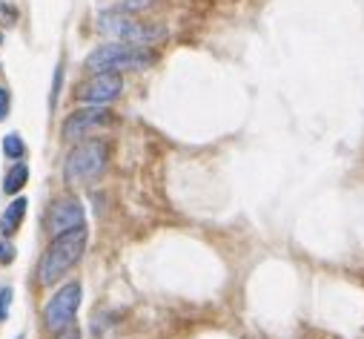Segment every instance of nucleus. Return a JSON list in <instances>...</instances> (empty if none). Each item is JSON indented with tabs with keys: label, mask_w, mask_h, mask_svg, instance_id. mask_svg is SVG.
Instances as JSON below:
<instances>
[{
	"label": "nucleus",
	"mask_w": 364,
	"mask_h": 339,
	"mask_svg": "<svg viewBox=\"0 0 364 339\" xmlns=\"http://www.w3.org/2000/svg\"><path fill=\"white\" fill-rule=\"evenodd\" d=\"M86 241H89V233L86 227H72L66 233H58L49 247L43 250V256L38 262V282L41 285H55L60 282L80 259H83V253H86Z\"/></svg>",
	"instance_id": "1"
},
{
	"label": "nucleus",
	"mask_w": 364,
	"mask_h": 339,
	"mask_svg": "<svg viewBox=\"0 0 364 339\" xmlns=\"http://www.w3.org/2000/svg\"><path fill=\"white\" fill-rule=\"evenodd\" d=\"M95 29L101 35L118 41V43H132V46H152L161 38H166L164 26L144 24V21H138V18H132L129 12H121V9L101 12L98 21H95Z\"/></svg>",
	"instance_id": "2"
},
{
	"label": "nucleus",
	"mask_w": 364,
	"mask_h": 339,
	"mask_svg": "<svg viewBox=\"0 0 364 339\" xmlns=\"http://www.w3.org/2000/svg\"><path fill=\"white\" fill-rule=\"evenodd\" d=\"M155 63V55L146 52L144 46H132V43H104L98 49H92L86 55L83 66L89 72H138V69H146Z\"/></svg>",
	"instance_id": "3"
},
{
	"label": "nucleus",
	"mask_w": 364,
	"mask_h": 339,
	"mask_svg": "<svg viewBox=\"0 0 364 339\" xmlns=\"http://www.w3.org/2000/svg\"><path fill=\"white\" fill-rule=\"evenodd\" d=\"M109 161V147L107 141L101 138H89V141H80L69 155H66V164H63V176L69 184H83V182H92L104 173V167Z\"/></svg>",
	"instance_id": "4"
},
{
	"label": "nucleus",
	"mask_w": 364,
	"mask_h": 339,
	"mask_svg": "<svg viewBox=\"0 0 364 339\" xmlns=\"http://www.w3.org/2000/svg\"><path fill=\"white\" fill-rule=\"evenodd\" d=\"M80 282H66L43 308V325L52 333H63L66 328H72L75 313L80 308Z\"/></svg>",
	"instance_id": "5"
},
{
	"label": "nucleus",
	"mask_w": 364,
	"mask_h": 339,
	"mask_svg": "<svg viewBox=\"0 0 364 339\" xmlns=\"http://www.w3.org/2000/svg\"><path fill=\"white\" fill-rule=\"evenodd\" d=\"M124 93V80L118 72H95L89 80H83L77 87V101L89 104V107H104L109 101H115Z\"/></svg>",
	"instance_id": "6"
},
{
	"label": "nucleus",
	"mask_w": 364,
	"mask_h": 339,
	"mask_svg": "<svg viewBox=\"0 0 364 339\" xmlns=\"http://www.w3.org/2000/svg\"><path fill=\"white\" fill-rule=\"evenodd\" d=\"M115 121V115L107 110V107H86V110H77L72 113L63 127H60V135L66 141H75V138H86V135H92L98 132L101 127H109Z\"/></svg>",
	"instance_id": "7"
},
{
	"label": "nucleus",
	"mask_w": 364,
	"mask_h": 339,
	"mask_svg": "<svg viewBox=\"0 0 364 339\" xmlns=\"http://www.w3.org/2000/svg\"><path fill=\"white\" fill-rule=\"evenodd\" d=\"M46 224H49V233H66L72 227H80L83 224V204L75 199V196H63L52 204L49 216H46Z\"/></svg>",
	"instance_id": "8"
},
{
	"label": "nucleus",
	"mask_w": 364,
	"mask_h": 339,
	"mask_svg": "<svg viewBox=\"0 0 364 339\" xmlns=\"http://www.w3.org/2000/svg\"><path fill=\"white\" fill-rule=\"evenodd\" d=\"M26 207H29V202H26V199H15V202L4 210V216H0V233H4L6 239H9V236H15V233L21 230L23 216H26Z\"/></svg>",
	"instance_id": "9"
},
{
	"label": "nucleus",
	"mask_w": 364,
	"mask_h": 339,
	"mask_svg": "<svg viewBox=\"0 0 364 339\" xmlns=\"http://www.w3.org/2000/svg\"><path fill=\"white\" fill-rule=\"evenodd\" d=\"M26 182H29V167L23 164V161H18L9 173L4 176V193H9V196H15V193H21L23 187H26Z\"/></svg>",
	"instance_id": "10"
},
{
	"label": "nucleus",
	"mask_w": 364,
	"mask_h": 339,
	"mask_svg": "<svg viewBox=\"0 0 364 339\" xmlns=\"http://www.w3.org/2000/svg\"><path fill=\"white\" fill-rule=\"evenodd\" d=\"M4 152H6V158L21 161V158L26 155V144H23V138H21L18 132H9V135L4 138Z\"/></svg>",
	"instance_id": "11"
},
{
	"label": "nucleus",
	"mask_w": 364,
	"mask_h": 339,
	"mask_svg": "<svg viewBox=\"0 0 364 339\" xmlns=\"http://www.w3.org/2000/svg\"><path fill=\"white\" fill-rule=\"evenodd\" d=\"M15 262V244L6 241V236L0 233V265H12Z\"/></svg>",
	"instance_id": "12"
},
{
	"label": "nucleus",
	"mask_w": 364,
	"mask_h": 339,
	"mask_svg": "<svg viewBox=\"0 0 364 339\" xmlns=\"http://www.w3.org/2000/svg\"><path fill=\"white\" fill-rule=\"evenodd\" d=\"M12 308V288H0V322H6Z\"/></svg>",
	"instance_id": "13"
},
{
	"label": "nucleus",
	"mask_w": 364,
	"mask_h": 339,
	"mask_svg": "<svg viewBox=\"0 0 364 339\" xmlns=\"http://www.w3.org/2000/svg\"><path fill=\"white\" fill-rule=\"evenodd\" d=\"M6 113H9V90L0 87V118H6Z\"/></svg>",
	"instance_id": "14"
},
{
	"label": "nucleus",
	"mask_w": 364,
	"mask_h": 339,
	"mask_svg": "<svg viewBox=\"0 0 364 339\" xmlns=\"http://www.w3.org/2000/svg\"><path fill=\"white\" fill-rule=\"evenodd\" d=\"M58 339H80V330L77 328H66L63 333H58Z\"/></svg>",
	"instance_id": "15"
},
{
	"label": "nucleus",
	"mask_w": 364,
	"mask_h": 339,
	"mask_svg": "<svg viewBox=\"0 0 364 339\" xmlns=\"http://www.w3.org/2000/svg\"><path fill=\"white\" fill-rule=\"evenodd\" d=\"M0 43H4V35H0Z\"/></svg>",
	"instance_id": "16"
},
{
	"label": "nucleus",
	"mask_w": 364,
	"mask_h": 339,
	"mask_svg": "<svg viewBox=\"0 0 364 339\" xmlns=\"http://www.w3.org/2000/svg\"><path fill=\"white\" fill-rule=\"evenodd\" d=\"M15 339H23V336H15Z\"/></svg>",
	"instance_id": "17"
}]
</instances>
